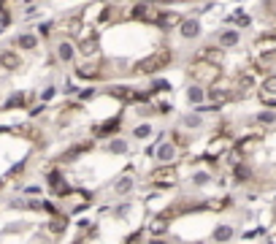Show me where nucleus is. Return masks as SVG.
<instances>
[{"mask_svg": "<svg viewBox=\"0 0 276 244\" xmlns=\"http://www.w3.org/2000/svg\"><path fill=\"white\" fill-rule=\"evenodd\" d=\"M176 63V49L171 46L165 38L160 41L155 49H152L149 54H144V57H138L136 63L130 65V76L128 79H138V76H144V79H152V76H160L163 71H168L171 65Z\"/></svg>", "mask_w": 276, "mask_h": 244, "instance_id": "obj_1", "label": "nucleus"}, {"mask_svg": "<svg viewBox=\"0 0 276 244\" xmlns=\"http://www.w3.org/2000/svg\"><path fill=\"white\" fill-rule=\"evenodd\" d=\"M76 52H79V60H98L103 57V46H100V30L98 27L87 25L76 38Z\"/></svg>", "mask_w": 276, "mask_h": 244, "instance_id": "obj_2", "label": "nucleus"}, {"mask_svg": "<svg viewBox=\"0 0 276 244\" xmlns=\"http://www.w3.org/2000/svg\"><path fill=\"white\" fill-rule=\"evenodd\" d=\"M184 73H187L189 82H198V84H203V87H208V84H214L217 79H222V65H208L203 60L189 57V63L184 65Z\"/></svg>", "mask_w": 276, "mask_h": 244, "instance_id": "obj_3", "label": "nucleus"}, {"mask_svg": "<svg viewBox=\"0 0 276 244\" xmlns=\"http://www.w3.org/2000/svg\"><path fill=\"white\" fill-rule=\"evenodd\" d=\"M122 130H125V109L117 111L114 117H106V119H100V122H95V125L90 128V136L95 138V141H106V138L111 136H119Z\"/></svg>", "mask_w": 276, "mask_h": 244, "instance_id": "obj_4", "label": "nucleus"}, {"mask_svg": "<svg viewBox=\"0 0 276 244\" xmlns=\"http://www.w3.org/2000/svg\"><path fill=\"white\" fill-rule=\"evenodd\" d=\"M182 19H184L182 11H174L171 6H160L155 22H152V30H157L160 35H163V38H168V35H174V33L179 30Z\"/></svg>", "mask_w": 276, "mask_h": 244, "instance_id": "obj_5", "label": "nucleus"}, {"mask_svg": "<svg viewBox=\"0 0 276 244\" xmlns=\"http://www.w3.org/2000/svg\"><path fill=\"white\" fill-rule=\"evenodd\" d=\"M149 182L157 190H171L179 182V163H157L149 171Z\"/></svg>", "mask_w": 276, "mask_h": 244, "instance_id": "obj_6", "label": "nucleus"}, {"mask_svg": "<svg viewBox=\"0 0 276 244\" xmlns=\"http://www.w3.org/2000/svg\"><path fill=\"white\" fill-rule=\"evenodd\" d=\"M157 11H160V6H155V3H128L125 6V22L128 25H146V27H152Z\"/></svg>", "mask_w": 276, "mask_h": 244, "instance_id": "obj_7", "label": "nucleus"}, {"mask_svg": "<svg viewBox=\"0 0 276 244\" xmlns=\"http://www.w3.org/2000/svg\"><path fill=\"white\" fill-rule=\"evenodd\" d=\"M84 27H87V22H84V16H81V8H73L62 19H57V33L68 35V38H79V33Z\"/></svg>", "mask_w": 276, "mask_h": 244, "instance_id": "obj_8", "label": "nucleus"}, {"mask_svg": "<svg viewBox=\"0 0 276 244\" xmlns=\"http://www.w3.org/2000/svg\"><path fill=\"white\" fill-rule=\"evenodd\" d=\"M54 57L60 65H73L79 60V52H76V38H68V35H57L54 41Z\"/></svg>", "mask_w": 276, "mask_h": 244, "instance_id": "obj_9", "label": "nucleus"}, {"mask_svg": "<svg viewBox=\"0 0 276 244\" xmlns=\"http://www.w3.org/2000/svg\"><path fill=\"white\" fill-rule=\"evenodd\" d=\"M193 60H203L208 65H225L227 63V52L211 41V44H201V46H198V49L193 52Z\"/></svg>", "mask_w": 276, "mask_h": 244, "instance_id": "obj_10", "label": "nucleus"}, {"mask_svg": "<svg viewBox=\"0 0 276 244\" xmlns=\"http://www.w3.org/2000/svg\"><path fill=\"white\" fill-rule=\"evenodd\" d=\"M25 68V54L14 49V46H3L0 49V71L3 73H19Z\"/></svg>", "mask_w": 276, "mask_h": 244, "instance_id": "obj_11", "label": "nucleus"}, {"mask_svg": "<svg viewBox=\"0 0 276 244\" xmlns=\"http://www.w3.org/2000/svg\"><path fill=\"white\" fill-rule=\"evenodd\" d=\"M176 35L182 41H198L203 35V19L201 16H193V14H184V19H182V25H179V30H176Z\"/></svg>", "mask_w": 276, "mask_h": 244, "instance_id": "obj_12", "label": "nucleus"}, {"mask_svg": "<svg viewBox=\"0 0 276 244\" xmlns=\"http://www.w3.org/2000/svg\"><path fill=\"white\" fill-rule=\"evenodd\" d=\"M214 44L217 46H222L225 52H230V49H239V46L244 44V33L241 30H236V27H220V30H214Z\"/></svg>", "mask_w": 276, "mask_h": 244, "instance_id": "obj_13", "label": "nucleus"}, {"mask_svg": "<svg viewBox=\"0 0 276 244\" xmlns=\"http://www.w3.org/2000/svg\"><path fill=\"white\" fill-rule=\"evenodd\" d=\"M252 49L258 57H268V60H276V30H263L258 38H254L252 44Z\"/></svg>", "mask_w": 276, "mask_h": 244, "instance_id": "obj_14", "label": "nucleus"}, {"mask_svg": "<svg viewBox=\"0 0 276 244\" xmlns=\"http://www.w3.org/2000/svg\"><path fill=\"white\" fill-rule=\"evenodd\" d=\"M133 90H136V84H130V82H109V87H103V95H109L114 98L117 103H122V106H130V100H133Z\"/></svg>", "mask_w": 276, "mask_h": 244, "instance_id": "obj_15", "label": "nucleus"}, {"mask_svg": "<svg viewBox=\"0 0 276 244\" xmlns=\"http://www.w3.org/2000/svg\"><path fill=\"white\" fill-rule=\"evenodd\" d=\"M41 38H38V33L35 30H19L14 38H11V46L14 49H19L22 54H33V52H38L41 49Z\"/></svg>", "mask_w": 276, "mask_h": 244, "instance_id": "obj_16", "label": "nucleus"}, {"mask_svg": "<svg viewBox=\"0 0 276 244\" xmlns=\"http://www.w3.org/2000/svg\"><path fill=\"white\" fill-rule=\"evenodd\" d=\"M258 100L263 103V106L268 109H276V73H268V76H263L260 84H258Z\"/></svg>", "mask_w": 276, "mask_h": 244, "instance_id": "obj_17", "label": "nucleus"}, {"mask_svg": "<svg viewBox=\"0 0 276 244\" xmlns=\"http://www.w3.org/2000/svg\"><path fill=\"white\" fill-rule=\"evenodd\" d=\"M179 157H182V149L171 141V138H163V141H157V149H155L152 160L155 163H179Z\"/></svg>", "mask_w": 276, "mask_h": 244, "instance_id": "obj_18", "label": "nucleus"}, {"mask_svg": "<svg viewBox=\"0 0 276 244\" xmlns=\"http://www.w3.org/2000/svg\"><path fill=\"white\" fill-rule=\"evenodd\" d=\"M68 228H71V214H68V212H60V214H54V217H49V220L44 222V231L49 233L52 239L65 236V233H68Z\"/></svg>", "mask_w": 276, "mask_h": 244, "instance_id": "obj_19", "label": "nucleus"}, {"mask_svg": "<svg viewBox=\"0 0 276 244\" xmlns=\"http://www.w3.org/2000/svg\"><path fill=\"white\" fill-rule=\"evenodd\" d=\"M133 187H136V176H133V168H125L117 179L111 182V193L117 195V198H128L133 193Z\"/></svg>", "mask_w": 276, "mask_h": 244, "instance_id": "obj_20", "label": "nucleus"}, {"mask_svg": "<svg viewBox=\"0 0 276 244\" xmlns=\"http://www.w3.org/2000/svg\"><path fill=\"white\" fill-rule=\"evenodd\" d=\"M222 25H225V27H236V30H241V33H244V30H249V27L254 25V19H252V14H249V11H244V8L239 6L236 11H230V14L225 16Z\"/></svg>", "mask_w": 276, "mask_h": 244, "instance_id": "obj_21", "label": "nucleus"}, {"mask_svg": "<svg viewBox=\"0 0 276 244\" xmlns=\"http://www.w3.org/2000/svg\"><path fill=\"white\" fill-rule=\"evenodd\" d=\"M68 182V174H65V166H60V163H54L52 168H46V174H44V185H46V190H57L60 185H65Z\"/></svg>", "mask_w": 276, "mask_h": 244, "instance_id": "obj_22", "label": "nucleus"}, {"mask_svg": "<svg viewBox=\"0 0 276 244\" xmlns=\"http://www.w3.org/2000/svg\"><path fill=\"white\" fill-rule=\"evenodd\" d=\"M103 152L106 155H130V138L128 136H111V138H106V141H103Z\"/></svg>", "mask_w": 276, "mask_h": 244, "instance_id": "obj_23", "label": "nucleus"}, {"mask_svg": "<svg viewBox=\"0 0 276 244\" xmlns=\"http://www.w3.org/2000/svg\"><path fill=\"white\" fill-rule=\"evenodd\" d=\"M146 90L152 92V98H160V95H174V82L165 79V76H152L149 84H146Z\"/></svg>", "mask_w": 276, "mask_h": 244, "instance_id": "obj_24", "label": "nucleus"}, {"mask_svg": "<svg viewBox=\"0 0 276 244\" xmlns=\"http://www.w3.org/2000/svg\"><path fill=\"white\" fill-rule=\"evenodd\" d=\"M230 179H233L236 185H249V182H254V168L246 163V160L236 163V166L230 168Z\"/></svg>", "mask_w": 276, "mask_h": 244, "instance_id": "obj_25", "label": "nucleus"}, {"mask_svg": "<svg viewBox=\"0 0 276 244\" xmlns=\"http://www.w3.org/2000/svg\"><path fill=\"white\" fill-rule=\"evenodd\" d=\"M184 100H187L189 109L206 103V87H203V84H198V82H189L187 87H184Z\"/></svg>", "mask_w": 276, "mask_h": 244, "instance_id": "obj_26", "label": "nucleus"}, {"mask_svg": "<svg viewBox=\"0 0 276 244\" xmlns=\"http://www.w3.org/2000/svg\"><path fill=\"white\" fill-rule=\"evenodd\" d=\"M236 239V225L230 222H217L214 231H211V241L214 244H230Z\"/></svg>", "mask_w": 276, "mask_h": 244, "instance_id": "obj_27", "label": "nucleus"}, {"mask_svg": "<svg viewBox=\"0 0 276 244\" xmlns=\"http://www.w3.org/2000/svg\"><path fill=\"white\" fill-rule=\"evenodd\" d=\"M168 225H171V217H165L163 212L160 214H155V217H152L149 222H146V236H165L168 233Z\"/></svg>", "mask_w": 276, "mask_h": 244, "instance_id": "obj_28", "label": "nucleus"}, {"mask_svg": "<svg viewBox=\"0 0 276 244\" xmlns=\"http://www.w3.org/2000/svg\"><path fill=\"white\" fill-rule=\"evenodd\" d=\"M155 136V125H152V119H141L136 125L130 128V138L133 141H149V138Z\"/></svg>", "mask_w": 276, "mask_h": 244, "instance_id": "obj_29", "label": "nucleus"}, {"mask_svg": "<svg viewBox=\"0 0 276 244\" xmlns=\"http://www.w3.org/2000/svg\"><path fill=\"white\" fill-rule=\"evenodd\" d=\"M179 122H182V128L189 130V133H195V130H203V128H206V117L198 114V111H193V109H189L187 114L179 117Z\"/></svg>", "mask_w": 276, "mask_h": 244, "instance_id": "obj_30", "label": "nucleus"}, {"mask_svg": "<svg viewBox=\"0 0 276 244\" xmlns=\"http://www.w3.org/2000/svg\"><path fill=\"white\" fill-rule=\"evenodd\" d=\"M33 30L38 33V38H41L44 44H49L57 35V19H38Z\"/></svg>", "mask_w": 276, "mask_h": 244, "instance_id": "obj_31", "label": "nucleus"}, {"mask_svg": "<svg viewBox=\"0 0 276 244\" xmlns=\"http://www.w3.org/2000/svg\"><path fill=\"white\" fill-rule=\"evenodd\" d=\"M254 125H260V130H271L276 128V109H268V106H263L258 114L252 117Z\"/></svg>", "mask_w": 276, "mask_h": 244, "instance_id": "obj_32", "label": "nucleus"}, {"mask_svg": "<svg viewBox=\"0 0 276 244\" xmlns=\"http://www.w3.org/2000/svg\"><path fill=\"white\" fill-rule=\"evenodd\" d=\"M211 182H214V174L208 171V168H198V171L189 174V185L198 187V190H203V187H208Z\"/></svg>", "mask_w": 276, "mask_h": 244, "instance_id": "obj_33", "label": "nucleus"}, {"mask_svg": "<svg viewBox=\"0 0 276 244\" xmlns=\"http://www.w3.org/2000/svg\"><path fill=\"white\" fill-rule=\"evenodd\" d=\"M98 95H103V90H100V87H95V84H81L79 92H76V100L87 106V103H90V100H95Z\"/></svg>", "mask_w": 276, "mask_h": 244, "instance_id": "obj_34", "label": "nucleus"}, {"mask_svg": "<svg viewBox=\"0 0 276 244\" xmlns=\"http://www.w3.org/2000/svg\"><path fill=\"white\" fill-rule=\"evenodd\" d=\"M155 106H157V117H171L176 111V106H174V100H171V95H165V98H155Z\"/></svg>", "mask_w": 276, "mask_h": 244, "instance_id": "obj_35", "label": "nucleus"}, {"mask_svg": "<svg viewBox=\"0 0 276 244\" xmlns=\"http://www.w3.org/2000/svg\"><path fill=\"white\" fill-rule=\"evenodd\" d=\"M57 95H60V87L57 84H46V87L38 92V100H44V103H52Z\"/></svg>", "mask_w": 276, "mask_h": 244, "instance_id": "obj_36", "label": "nucleus"}, {"mask_svg": "<svg viewBox=\"0 0 276 244\" xmlns=\"http://www.w3.org/2000/svg\"><path fill=\"white\" fill-rule=\"evenodd\" d=\"M130 212H133V204H130V198H122V204H117V206H114V220H125Z\"/></svg>", "mask_w": 276, "mask_h": 244, "instance_id": "obj_37", "label": "nucleus"}, {"mask_svg": "<svg viewBox=\"0 0 276 244\" xmlns=\"http://www.w3.org/2000/svg\"><path fill=\"white\" fill-rule=\"evenodd\" d=\"M79 87H81V84H79V82H76V79L71 76V79H68V82H65L62 87H60V95H62V98H76V92H79Z\"/></svg>", "mask_w": 276, "mask_h": 244, "instance_id": "obj_38", "label": "nucleus"}, {"mask_svg": "<svg viewBox=\"0 0 276 244\" xmlns=\"http://www.w3.org/2000/svg\"><path fill=\"white\" fill-rule=\"evenodd\" d=\"M46 111H49V103H44V100H35L30 109H27V117L30 119H38L41 114H46Z\"/></svg>", "mask_w": 276, "mask_h": 244, "instance_id": "obj_39", "label": "nucleus"}, {"mask_svg": "<svg viewBox=\"0 0 276 244\" xmlns=\"http://www.w3.org/2000/svg\"><path fill=\"white\" fill-rule=\"evenodd\" d=\"M25 171H27V160H19V163H14L11 168H8L6 179H19V176H25Z\"/></svg>", "mask_w": 276, "mask_h": 244, "instance_id": "obj_40", "label": "nucleus"}, {"mask_svg": "<svg viewBox=\"0 0 276 244\" xmlns=\"http://www.w3.org/2000/svg\"><path fill=\"white\" fill-rule=\"evenodd\" d=\"M60 212H65V209H60L52 198H44V206H41V214H46V217H54V214H60Z\"/></svg>", "mask_w": 276, "mask_h": 244, "instance_id": "obj_41", "label": "nucleus"}, {"mask_svg": "<svg viewBox=\"0 0 276 244\" xmlns=\"http://www.w3.org/2000/svg\"><path fill=\"white\" fill-rule=\"evenodd\" d=\"M144 236H146V231L138 228V231H133L130 236H125V241H122V244H144V241H146Z\"/></svg>", "mask_w": 276, "mask_h": 244, "instance_id": "obj_42", "label": "nucleus"}, {"mask_svg": "<svg viewBox=\"0 0 276 244\" xmlns=\"http://www.w3.org/2000/svg\"><path fill=\"white\" fill-rule=\"evenodd\" d=\"M22 195H27V198H30V195H44V187L41 185H27V187H22Z\"/></svg>", "mask_w": 276, "mask_h": 244, "instance_id": "obj_43", "label": "nucleus"}, {"mask_svg": "<svg viewBox=\"0 0 276 244\" xmlns=\"http://www.w3.org/2000/svg\"><path fill=\"white\" fill-rule=\"evenodd\" d=\"M144 244H179V241H174L171 236H149Z\"/></svg>", "mask_w": 276, "mask_h": 244, "instance_id": "obj_44", "label": "nucleus"}, {"mask_svg": "<svg viewBox=\"0 0 276 244\" xmlns=\"http://www.w3.org/2000/svg\"><path fill=\"white\" fill-rule=\"evenodd\" d=\"M92 241V236H87V233H79V236H73V241H68V244H90Z\"/></svg>", "mask_w": 276, "mask_h": 244, "instance_id": "obj_45", "label": "nucleus"}, {"mask_svg": "<svg viewBox=\"0 0 276 244\" xmlns=\"http://www.w3.org/2000/svg\"><path fill=\"white\" fill-rule=\"evenodd\" d=\"M19 3H22V6H38L41 0H19Z\"/></svg>", "mask_w": 276, "mask_h": 244, "instance_id": "obj_46", "label": "nucleus"}, {"mask_svg": "<svg viewBox=\"0 0 276 244\" xmlns=\"http://www.w3.org/2000/svg\"><path fill=\"white\" fill-rule=\"evenodd\" d=\"M3 187H6V179H0V190H3Z\"/></svg>", "mask_w": 276, "mask_h": 244, "instance_id": "obj_47", "label": "nucleus"}, {"mask_svg": "<svg viewBox=\"0 0 276 244\" xmlns=\"http://www.w3.org/2000/svg\"><path fill=\"white\" fill-rule=\"evenodd\" d=\"M236 3H239V6H241V3H246V0H236Z\"/></svg>", "mask_w": 276, "mask_h": 244, "instance_id": "obj_48", "label": "nucleus"}, {"mask_svg": "<svg viewBox=\"0 0 276 244\" xmlns=\"http://www.w3.org/2000/svg\"><path fill=\"white\" fill-rule=\"evenodd\" d=\"M273 30H276V19H273Z\"/></svg>", "mask_w": 276, "mask_h": 244, "instance_id": "obj_49", "label": "nucleus"}, {"mask_svg": "<svg viewBox=\"0 0 276 244\" xmlns=\"http://www.w3.org/2000/svg\"><path fill=\"white\" fill-rule=\"evenodd\" d=\"M0 33H3V30H0Z\"/></svg>", "mask_w": 276, "mask_h": 244, "instance_id": "obj_50", "label": "nucleus"}]
</instances>
